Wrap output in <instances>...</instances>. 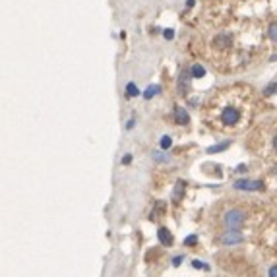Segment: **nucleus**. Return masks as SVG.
<instances>
[{"mask_svg": "<svg viewBox=\"0 0 277 277\" xmlns=\"http://www.w3.org/2000/svg\"><path fill=\"white\" fill-rule=\"evenodd\" d=\"M163 35H165L167 39H173V37H175V31H173V29H165V31H163Z\"/></svg>", "mask_w": 277, "mask_h": 277, "instance_id": "6ab92c4d", "label": "nucleus"}, {"mask_svg": "<svg viewBox=\"0 0 277 277\" xmlns=\"http://www.w3.org/2000/svg\"><path fill=\"white\" fill-rule=\"evenodd\" d=\"M274 149L277 151V134H276V138H274Z\"/></svg>", "mask_w": 277, "mask_h": 277, "instance_id": "b1692460", "label": "nucleus"}, {"mask_svg": "<svg viewBox=\"0 0 277 277\" xmlns=\"http://www.w3.org/2000/svg\"><path fill=\"white\" fill-rule=\"evenodd\" d=\"M244 221H246V213H244L242 209H239V207H233V209H229V211L223 215V223H225L231 231L240 229V227L244 225Z\"/></svg>", "mask_w": 277, "mask_h": 277, "instance_id": "f257e3e1", "label": "nucleus"}, {"mask_svg": "<svg viewBox=\"0 0 277 277\" xmlns=\"http://www.w3.org/2000/svg\"><path fill=\"white\" fill-rule=\"evenodd\" d=\"M235 188L237 190H250V192H256V190H264V183L260 181H237L235 183Z\"/></svg>", "mask_w": 277, "mask_h": 277, "instance_id": "20e7f679", "label": "nucleus"}, {"mask_svg": "<svg viewBox=\"0 0 277 277\" xmlns=\"http://www.w3.org/2000/svg\"><path fill=\"white\" fill-rule=\"evenodd\" d=\"M192 266H194L196 270H207V266H205V264H202L200 260H194V262H192Z\"/></svg>", "mask_w": 277, "mask_h": 277, "instance_id": "dca6fc26", "label": "nucleus"}, {"mask_svg": "<svg viewBox=\"0 0 277 277\" xmlns=\"http://www.w3.org/2000/svg\"><path fill=\"white\" fill-rule=\"evenodd\" d=\"M153 159L159 161V163H167V161H169V155L163 153V151H153Z\"/></svg>", "mask_w": 277, "mask_h": 277, "instance_id": "ddd939ff", "label": "nucleus"}, {"mask_svg": "<svg viewBox=\"0 0 277 277\" xmlns=\"http://www.w3.org/2000/svg\"><path fill=\"white\" fill-rule=\"evenodd\" d=\"M175 120H177L179 124H188V120H190V118H188V112H186L183 107H179V105L175 107Z\"/></svg>", "mask_w": 277, "mask_h": 277, "instance_id": "423d86ee", "label": "nucleus"}, {"mask_svg": "<svg viewBox=\"0 0 277 277\" xmlns=\"http://www.w3.org/2000/svg\"><path fill=\"white\" fill-rule=\"evenodd\" d=\"M231 146V142H223V144H217V146H211L209 149H207V153H217V151H223V149H227Z\"/></svg>", "mask_w": 277, "mask_h": 277, "instance_id": "9d476101", "label": "nucleus"}, {"mask_svg": "<svg viewBox=\"0 0 277 277\" xmlns=\"http://www.w3.org/2000/svg\"><path fill=\"white\" fill-rule=\"evenodd\" d=\"M157 237H159V242L163 244V246H171L173 244V235H171V231L167 229V227H159V231H157Z\"/></svg>", "mask_w": 277, "mask_h": 277, "instance_id": "39448f33", "label": "nucleus"}, {"mask_svg": "<svg viewBox=\"0 0 277 277\" xmlns=\"http://www.w3.org/2000/svg\"><path fill=\"white\" fill-rule=\"evenodd\" d=\"M274 90H277V86H276V84H272V86H268V88L264 90V93H266V95H272V93H274Z\"/></svg>", "mask_w": 277, "mask_h": 277, "instance_id": "a211bd4d", "label": "nucleus"}, {"mask_svg": "<svg viewBox=\"0 0 277 277\" xmlns=\"http://www.w3.org/2000/svg\"><path fill=\"white\" fill-rule=\"evenodd\" d=\"M159 90H161L159 86H149V88L146 90V93H144V97H146V99H151V97H155V95L159 93Z\"/></svg>", "mask_w": 277, "mask_h": 277, "instance_id": "9b49d317", "label": "nucleus"}, {"mask_svg": "<svg viewBox=\"0 0 277 277\" xmlns=\"http://www.w3.org/2000/svg\"><path fill=\"white\" fill-rule=\"evenodd\" d=\"M270 277H277V266H272V268H270Z\"/></svg>", "mask_w": 277, "mask_h": 277, "instance_id": "412c9836", "label": "nucleus"}, {"mask_svg": "<svg viewBox=\"0 0 277 277\" xmlns=\"http://www.w3.org/2000/svg\"><path fill=\"white\" fill-rule=\"evenodd\" d=\"M185 258L183 256H177V258H173V266H181V262H183Z\"/></svg>", "mask_w": 277, "mask_h": 277, "instance_id": "aec40b11", "label": "nucleus"}, {"mask_svg": "<svg viewBox=\"0 0 277 277\" xmlns=\"http://www.w3.org/2000/svg\"><path fill=\"white\" fill-rule=\"evenodd\" d=\"M126 95H128V97H136V95H140L138 86H136V84H128V86H126Z\"/></svg>", "mask_w": 277, "mask_h": 277, "instance_id": "f8f14e48", "label": "nucleus"}, {"mask_svg": "<svg viewBox=\"0 0 277 277\" xmlns=\"http://www.w3.org/2000/svg\"><path fill=\"white\" fill-rule=\"evenodd\" d=\"M190 78H192V74H188V72H183V74H181V80H179V90H181V93H185V90L188 88Z\"/></svg>", "mask_w": 277, "mask_h": 277, "instance_id": "6e6552de", "label": "nucleus"}, {"mask_svg": "<svg viewBox=\"0 0 277 277\" xmlns=\"http://www.w3.org/2000/svg\"><path fill=\"white\" fill-rule=\"evenodd\" d=\"M196 242H198V237H196V235H190V237L185 240L186 246H192V244H196Z\"/></svg>", "mask_w": 277, "mask_h": 277, "instance_id": "2eb2a0df", "label": "nucleus"}, {"mask_svg": "<svg viewBox=\"0 0 277 277\" xmlns=\"http://www.w3.org/2000/svg\"><path fill=\"white\" fill-rule=\"evenodd\" d=\"M186 183L185 181H179L177 186H175V192H173V202H181V196L185 194Z\"/></svg>", "mask_w": 277, "mask_h": 277, "instance_id": "0eeeda50", "label": "nucleus"}, {"mask_svg": "<svg viewBox=\"0 0 277 277\" xmlns=\"http://www.w3.org/2000/svg\"><path fill=\"white\" fill-rule=\"evenodd\" d=\"M171 146H173V140H171L169 136H163V138H161V148H163V149H169Z\"/></svg>", "mask_w": 277, "mask_h": 277, "instance_id": "4468645a", "label": "nucleus"}, {"mask_svg": "<svg viewBox=\"0 0 277 277\" xmlns=\"http://www.w3.org/2000/svg\"><path fill=\"white\" fill-rule=\"evenodd\" d=\"M130 161H132V157H130V155H124V159H122V163H124V165H128Z\"/></svg>", "mask_w": 277, "mask_h": 277, "instance_id": "4be33fe9", "label": "nucleus"}, {"mask_svg": "<svg viewBox=\"0 0 277 277\" xmlns=\"http://www.w3.org/2000/svg\"><path fill=\"white\" fill-rule=\"evenodd\" d=\"M134 122H136V120H128V124H126V128H128V130H130V128H134Z\"/></svg>", "mask_w": 277, "mask_h": 277, "instance_id": "5701e85b", "label": "nucleus"}, {"mask_svg": "<svg viewBox=\"0 0 277 277\" xmlns=\"http://www.w3.org/2000/svg\"><path fill=\"white\" fill-rule=\"evenodd\" d=\"M192 78H203V74H205V70H203V66H200V64H194L192 66Z\"/></svg>", "mask_w": 277, "mask_h": 277, "instance_id": "1a4fd4ad", "label": "nucleus"}, {"mask_svg": "<svg viewBox=\"0 0 277 277\" xmlns=\"http://www.w3.org/2000/svg\"><path fill=\"white\" fill-rule=\"evenodd\" d=\"M270 37H272L274 41H277V23H274V25L270 27Z\"/></svg>", "mask_w": 277, "mask_h": 277, "instance_id": "f3484780", "label": "nucleus"}, {"mask_svg": "<svg viewBox=\"0 0 277 277\" xmlns=\"http://www.w3.org/2000/svg\"><path fill=\"white\" fill-rule=\"evenodd\" d=\"M242 118V112L235 107V105H227L223 111H221V122L225 126H237Z\"/></svg>", "mask_w": 277, "mask_h": 277, "instance_id": "f03ea898", "label": "nucleus"}, {"mask_svg": "<svg viewBox=\"0 0 277 277\" xmlns=\"http://www.w3.org/2000/svg\"><path fill=\"white\" fill-rule=\"evenodd\" d=\"M244 240V237L239 233V231H225L221 237H219V242L223 246H233V244H240Z\"/></svg>", "mask_w": 277, "mask_h": 277, "instance_id": "7ed1b4c3", "label": "nucleus"}]
</instances>
